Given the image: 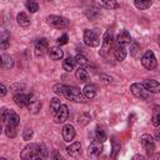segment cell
Instances as JSON below:
<instances>
[{
  "instance_id": "6da1fadb",
  "label": "cell",
  "mask_w": 160,
  "mask_h": 160,
  "mask_svg": "<svg viewBox=\"0 0 160 160\" xmlns=\"http://www.w3.org/2000/svg\"><path fill=\"white\" fill-rule=\"evenodd\" d=\"M21 159H26V160H31V159H45L48 158V151L38 145V144H29L24 148V150L20 154Z\"/></svg>"
},
{
  "instance_id": "7a4b0ae2",
  "label": "cell",
  "mask_w": 160,
  "mask_h": 160,
  "mask_svg": "<svg viewBox=\"0 0 160 160\" xmlns=\"http://www.w3.org/2000/svg\"><path fill=\"white\" fill-rule=\"evenodd\" d=\"M61 95H64L68 100L74 101V102H82L84 101V95L81 92V90L76 86H70V85H64L62 88V92Z\"/></svg>"
},
{
  "instance_id": "3957f363",
  "label": "cell",
  "mask_w": 160,
  "mask_h": 160,
  "mask_svg": "<svg viewBox=\"0 0 160 160\" xmlns=\"http://www.w3.org/2000/svg\"><path fill=\"white\" fill-rule=\"evenodd\" d=\"M84 42L88 46H90V48L99 46L101 40H100V35H99L98 30H95V29H86L84 31Z\"/></svg>"
},
{
  "instance_id": "277c9868",
  "label": "cell",
  "mask_w": 160,
  "mask_h": 160,
  "mask_svg": "<svg viewBox=\"0 0 160 160\" xmlns=\"http://www.w3.org/2000/svg\"><path fill=\"white\" fill-rule=\"evenodd\" d=\"M0 119L2 122H5L6 125H11V126H18L20 122V118L19 115L14 111V110H8V109H2L0 112Z\"/></svg>"
},
{
  "instance_id": "5b68a950",
  "label": "cell",
  "mask_w": 160,
  "mask_h": 160,
  "mask_svg": "<svg viewBox=\"0 0 160 160\" xmlns=\"http://www.w3.org/2000/svg\"><path fill=\"white\" fill-rule=\"evenodd\" d=\"M46 22L48 25H50L54 29H65L69 26V20L64 16H59V15H49L46 18Z\"/></svg>"
},
{
  "instance_id": "8992f818",
  "label": "cell",
  "mask_w": 160,
  "mask_h": 160,
  "mask_svg": "<svg viewBox=\"0 0 160 160\" xmlns=\"http://www.w3.org/2000/svg\"><path fill=\"white\" fill-rule=\"evenodd\" d=\"M141 64L145 69L148 70H154L156 69L158 66V61H156V58L154 55V52L151 50H146L145 54L141 56Z\"/></svg>"
},
{
  "instance_id": "52a82bcc",
  "label": "cell",
  "mask_w": 160,
  "mask_h": 160,
  "mask_svg": "<svg viewBox=\"0 0 160 160\" xmlns=\"http://www.w3.org/2000/svg\"><path fill=\"white\" fill-rule=\"evenodd\" d=\"M140 144L144 148V150L146 151L148 155H151L155 150V140L152 139L151 135L149 134H144L140 136Z\"/></svg>"
},
{
  "instance_id": "ba28073f",
  "label": "cell",
  "mask_w": 160,
  "mask_h": 160,
  "mask_svg": "<svg viewBox=\"0 0 160 160\" xmlns=\"http://www.w3.org/2000/svg\"><path fill=\"white\" fill-rule=\"evenodd\" d=\"M130 91L132 92V95H134L135 98H138V99H140V100H146L148 96H149V92H148V91L145 90V88H144L141 84H139V82L131 84Z\"/></svg>"
},
{
  "instance_id": "9c48e42d",
  "label": "cell",
  "mask_w": 160,
  "mask_h": 160,
  "mask_svg": "<svg viewBox=\"0 0 160 160\" xmlns=\"http://www.w3.org/2000/svg\"><path fill=\"white\" fill-rule=\"evenodd\" d=\"M68 116H69V109L66 105H60L59 109L56 110V112L54 114V121L56 124H61V122H65L68 120Z\"/></svg>"
},
{
  "instance_id": "30bf717a",
  "label": "cell",
  "mask_w": 160,
  "mask_h": 160,
  "mask_svg": "<svg viewBox=\"0 0 160 160\" xmlns=\"http://www.w3.org/2000/svg\"><path fill=\"white\" fill-rule=\"evenodd\" d=\"M102 151V142H100L99 140H94L91 141V144L88 148V155L90 158H98Z\"/></svg>"
},
{
  "instance_id": "8fae6325",
  "label": "cell",
  "mask_w": 160,
  "mask_h": 160,
  "mask_svg": "<svg viewBox=\"0 0 160 160\" xmlns=\"http://www.w3.org/2000/svg\"><path fill=\"white\" fill-rule=\"evenodd\" d=\"M131 41H132L131 40V35H130V32L128 30H120L118 32V35H116V42H118V45L125 48L126 45H130Z\"/></svg>"
},
{
  "instance_id": "7c38bea8",
  "label": "cell",
  "mask_w": 160,
  "mask_h": 160,
  "mask_svg": "<svg viewBox=\"0 0 160 160\" xmlns=\"http://www.w3.org/2000/svg\"><path fill=\"white\" fill-rule=\"evenodd\" d=\"M112 46V31L109 29L105 31L102 40H101V54H105Z\"/></svg>"
},
{
  "instance_id": "4fadbf2b",
  "label": "cell",
  "mask_w": 160,
  "mask_h": 160,
  "mask_svg": "<svg viewBox=\"0 0 160 160\" xmlns=\"http://www.w3.org/2000/svg\"><path fill=\"white\" fill-rule=\"evenodd\" d=\"M48 40L46 39H39L36 42H35V55L36 56H42L46 51H48Z\"/></svg>"
},
{
  "instance_id": "5bb4252c",
  "label": "cell",
  "mask_w": 160,
  "mask_h": 160,
  "mask_svg": "<svg viewBox=\"0 0 160 160\" xmlns=\"http://www.w3.org/2000/svg\"><path fill=\"white\" fill-rule=\"evenodd\" d=\"M141 85L145 88V90H146L148 92L158 94V92L160 91V84H159V81H156V80H145Z\"/></svg>"
},
{
  "instance_id": "9a60e30c",
  "label": "cell",
  "mask_w": 160,
  "mask_h": 160,
  "mask_svg": "<svg viewBox=\"0 0 160 160\" xmlns=\"http://www.w3.org/2000/svg\"><path fill=\"white\" fill-rule=\"evenodd\" d=\"M14 101L18 106L20 108H28L29 106V101H30V96L22 92H18L14 95Z\"/></svg>"
},
{
  "instance_id": "2e32d148",
  "label": "cell",
  "mask_w": 160,
  "mask_h": 160,
  "mask_svg": "<svg viewBox=\"0 0 160 160\" xmlns=\"http://www.w3.org/2000/svg\"><path fill=\"white\" fill-rule=\"evenodd\" d=\"M75 138V129L71 124H65L62 126V139L68 142H70L71 140H74Z\"/></svg>"
},
{
  "instance_id": "e0dca14e",
  "label": "cell",
  "mask_w": 160,
  "mask_h": 160,
  "mask_svg": "<svg viewBox=\"0 0 160 160\" xmlns=\"http://www.w3.org/2000/svg\"><path fill=\"white\" fill-rule=\"evenodd\" d=\"M66 151H68V154L71 156V158H74V159H76V158H79L80 155H81V144L80 142H72V144H70L68 148H66Z\"/></svg>"
},
{
  "instance_id": "ac0fdd59",
  "label": "cell",
  "mask_w": 160,
  "mask_h": 160,
  "mask_svg": "<svg viewBox=\"0 0 160 160\" xmlns=\"http://www.w3.org/2000/svg\"><path fill=\"white\" fill-rule=\"evenodd\" d=\"M81 92H82L84 98H86V99H92V98H95V95H96V86L92 85V84H86V85L84 86V89L81 90Z\"/></svg>"
},
{
  "instance_id": "d6986e66",
  "label": "cell",
  "mask_w": 160,
  "mask_h": 160,
  "mask_svg": "<svg viewBox=\"0 0 160 160\" xmlns=\"http://www.w3.org/2000/svg\"><path fill=\"white\" fill-rule=\"evenodd\" d=\"M48 54H49V58L51 60H60L64 55L62 50L59 48V46H52L50 49H48Z\"/></svg>"
},
{
  "instance_id": "ffe728a7",
  "label": "cell",
  "mask_w": 160,
  "mask_h": 160,
  "mask_svg": "<svg viewBox=\"0 0 160 160\" xmlns=\"http://www.w3.org/2000/svg\"><path fill=\"white\" fill-rule=\"evenodd\" d=\"M114 59L116 60V61H122L124 59H125V56H126V50H125V48L124 46H120V45H116L115 48H114Z\"/></svg>"
},
{
  "instance_id": "44dd1931",
  "label": "cell",
  "mask_w": 160,
  "mask_h": 160,
  "mask_svg": "<svg viewBox=\"0 0 160 160\" xmlns=\"http://www.w3.org/2000/svg\"><path fill=\"white\" fill-rule=\"evenodd\" d=\"M16 21L21 28H28L30 25V18L28 16L26 12H19L16 15Z\"/></svg>"
},
{
  "instance_id": "7402d4cb",
  "label": "cell",
  "mask_w": 160,
  "mask_h": 160,
  "mask_svg": "<svg viewBox=\"0 0 160 160\" xmlns=\"http://www.w3.org/2000/svg\"><path fill=\"white\" fill-rule=\"evenodd\" d=\"M75 76H76V79H78L79 81H82V82H85V81L89 80V72L86 71V69H85L84 66H80V68L75 71Z\"/></svg>"
},
{
  "instance_id": "603a6c76",
  "label": "cell",
  "mask_w": 160,
  "mask_h": 160,
  "mask_svg": "<svg viewBox=\"0 0 160 160\" xmlns=\"http://www.w3.org/2000/svg\"><path fill=\"white\" fill-rule=\"evenodd\" d=\"M75 59L74 58H66L64 61H62V69L65 71H72L74 70V66H75Z\"/></svg>"
},
{
  "instance_id": "cb8c5ba5",
  "label": "cell",
  "mask_w": 160,
  "mask_h": 160,
  "mask_svg": "<svg viewBox=\"0 0 160 160\" xmlns=\"http://www.w3.org/2000/svg\"><path fill=\"white\" fill-rule=\"evenodd\" d=\"M134 5L139 10H146L151 6V0H134Z\"/></svg>"
},
{
  "instance_id": "d4e9b609",
  "label": "cell",
  "mask_w": 160,
  "mask_h": 160,
  "mask_svg": "<svg viewBox=\"0 0 160 160\" xmlns=\"http://www.w3.org/2000/svg\"><path fill=\"white\" fill-rule=\"evenodd\" d=\"M95 139H96V140H99L100 142H104V141L108 139L106 131H105L102 128L98 126V128H96V130H95Z\"/></svg>"
},
{
  "instance_id": "484cf974",
  "label": "cell",
  "mask_w": 160,
  "mask_h": 160,
  "mask_svg": "<svg viewBox=\"0 0 160 160\" xmlns=\"http://www.w3.org/2000/svg\"><path fill=\"white\" fill-rule=\"evenodd\" d=\"M29 96H30V101H29V106H28V108H29L32 112H38L39 109H40V106H41L40 102H39L32 95H29Z\"/></svg>"
},
{
  "instance_id": "4316f807",
  "label": "cell",
  "mask_w": 160,
  "mask_h": 160,
  "mask_svg": "<svg viewBox=\"0 0 160 160\" xmlns=\"http://www.w3.org/2000/svg\"><path fill=\"white\" fill-rule=\"evenodd\" d=\"M152 125L155 128H158L160 125V106L159 105H156L152 111Z\"/></svg>"
},
{
  "instance_id": "83f0119b",
  "label": "cell",
  "mask_w": 160,
  "mask_h": 160,
  "mask_svg": "<svg viewBox=\"0 0 160 160\" xmlns=\"http://www.w3.org/2000/svg\"><path fill=\"white\" fill-rule=\"evenodd\" d=\"M100 4L102 6H105L106 9H116L119 5H118V1L116 0H99Z\"/></svg>"
},
{
  "instance_id": "f1b7e54d",
  "label": "cell",
  "mask_w": 160,
  "mask_h": 160,
  "mask_svg": "<svg viewBox=\"0 0 160 160\" xmlns=\"http://www.w3.org/2000/svg\"><path fill=\"white\" fill-rule=\"evenodd\" d=\"M60 105H61V104H60V100H59L58 98L51 99V101H50V112L54 115V114L56 112V110L59 109Z\"/></svg>"
},
{
  "instance_id": "f546056e",
  "label": "cell",
  "mask_w": 160,
  "mask_h": 160,
  "mask_svg": "<svg viewBox=\"0 0 160 160\" xmlns=\"http://www.w3.org/2000/svg\"><path fill=\"white\" fill-rule=\"evenodd\" d=\"M5 134L8 138H15L18 131H16V126H11V125H6L5 128Z\"/></svg>"
},
{
  "instance_id": "4dcf8cb0",
  "label": "cell",
  "mask_w": 160,
  "mask_h": 160,
  "mask_svg": "<svg viewBox=\"0 0 160 160\" xmlns=\"http://www.w3.org/2000/svg\"><path fill=\"white\" fill-rule=\"evenodd\" d=\"M74 59H75V62H76V64H79L80 66H85V65H88V64H89L88 59H86L82 54H78Z\"/></svg>"
},
{
  "instance_id": "1f68e13d",
  "label": "cell",
  "mask_w": 160,
  "mask_h": 160,
  "mask_svg": "<svg viewBox=\"0 0 160 160\" xmlns=\"http://www.w3.org/2000/svg\"><path fill=\"white\" fill-rule=\"evenodd\" d=\"M26 9H28L30 12H36V11L39 10V4H38L36 1L29 0V1L26 2Z\"/></svg>"
},
{
  "instance_id": "d6a6232c",
  "label": "cell",
  "mask_w": 160,
  "mask_h": 160,
  "mask_svg": "<svg viewBox=\"0 0 160 160\" xmlns=\"http://www.w3.org/2000/svg\"><path fill=\"white\" fill-rule=\"evenodd\" d=\"M12 66H14V60L10 56L2 58V68L4 69H11Z\"/></svg>"
},
{
  "instance_id": "836d02e7",
  "label": "cell",
  "mask_w": 160,
  "mask_h": 160,
  "mask_svg": "<svg viewBox=\"0 0 160 160\" xmlns=\"http://www.w3.org/2000/svg\"><path fill=\"white\" fill-rule=\"evenodd\" d=\"M32 135H34V131H32L30 128H26V129H24V131H22V139H24V140H26V141L31 140Z\"/></svg>"
},
{
  "instance_id": "e575fe53",
  "label": "cell",
  "mask_w": 160,
  "mask_h": 160,
  "mask_svg": "<svg viewBox=\"0 0 160 160\" xmlns=\"http://www.w3.org/2000/svg\"><path fill=\"white\" fill-rule=\"evenodd\" d=\"M131 42H132V41H131ZM138 49H139V45H138V42H136V41H134V42L130 45V54H131L132 56H135V55H136Z\"/></svg>"
},
{
  "instance_id": "d590c367",
  "label": "cell",
  "mask_w": 160,
  "mask_h": 160,
  "mask_svg": "<svg viewBox=\"0 0 160 160\" xmlns=\"http://www.w3.org/2000/svg\"><path fill=\"white\" fill-rule=\"evenodd\" d=\"M68 40H69L68 35L64 34V35H61V36L58 39V45H65V44H68Z\"/></svg>"
},
{
  "instance_id": "8d00e7d4",
  "label": "cell",
  "mask_w": 160,
  "mask_h": 160,
  "mask_svg": "<svg viewBox=\"0 0 160 160\" xmlns=\"http://www.w3.org/2000/svg\"><path fill=\"white\" fill-rule=\"evenodd\" d=\"M6 94H8V88L4 84H0V98L5 96Z\"/></svg>"
},
{
  "instance_id": "74e56055",
  "label": "cell",
  "mask_w": 160,
  "mask_h": 160,
  "mask_svg": "<svg viewBox=\"0 0 160 160\" xmlns=\"http://www.w3.org/2000/svg\"><path fill=\"white\" fill-rule=\"evenodd\" d=\"M100 78H101V79H105L104 82H106V84H111V78H108V76H105V75H101Z\"/></svg>"
},
{
  "instance_id": "f35d334b",
  "label": "cell",
  "mask_w": 160,
  "mask_h": 160,
  "mask_svg": "<svg viewBox=\"0 0 160 160\" xmlns=\"http://www.w3.org/2000/svg\"><path fill=\"white\" fill-rule=\"evenodd\" d=\"M134 159H140V160H142V159H144V156H142V155H135V156H134Z\"/></svg>"
},
{
  "instance_id": "ab89813d",
  "label": "cell",
  "mask_w": 160,
  "mask_h": 160,
  "mask_svg": "<svg viewBox=\"0 0 160 160\" xmlns=\"http://www.w3.org/2000/svg\"><path fill=\"white\" fill-rule=\"evenodd\" d=\"M1 68H2V58L0 56V69H1Z\"/></svg>"
},
{
  "instance_id": "60d3db41",
  "label": "cell",
  "mask_w": 160,
  "mask_h": 160,
  "mask_svg": "<svg viewBox=\"0 0 160 160\" xmlns=\"http://www.w3.org/2000/svg\"><path fill=\"white\" fill-rule=\"evenodd\" d=\"M1 131H2V128H1V119H0V135H1Z\"/></svg>"
},
{
  "instance_id": "b9f144b4",
  "label": "cell",
  "mask_w": 160,
  "mask_h": 160,
  "mask_svg": "<svg viewBox=\"0 0 160 160\" xmlns=\"http://www.w3.org/2000/svg\"><path fill=\"white\" fill-rule=\"evenodd\" d=\"M49 1H50V0H49Z\"/></svg>"
}]
</instances>
